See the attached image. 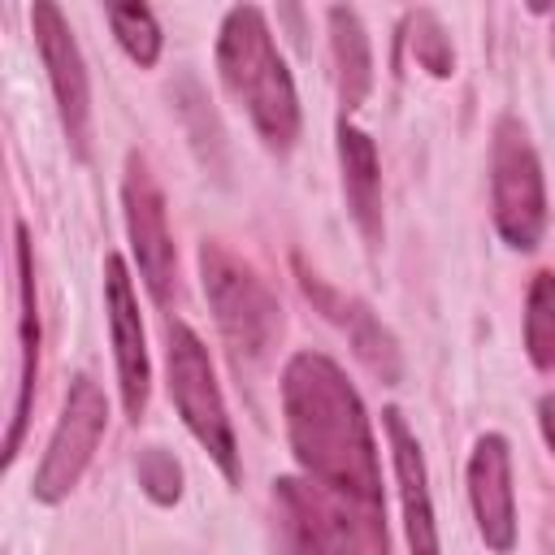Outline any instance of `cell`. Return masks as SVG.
<instances>
[{
  "label": "cell",
  "instance_id": "6da1fadb",
  "mask_svg": "<svg viewBox=\"0 0 555 555\" xmlns=\"http://www.w3.org/2000/svg\"><path fill=\"white\" fill-rule=\"evenodd\" d=\"M286 438L299 468L369 507H382V464L356 386L321 351H295L282 369Z\"/></svg>",
  "mask_w": 555,
  "mask_h": 555
},
{
  "label": "cell",
  "instance_id": "7a4b0ae2",
  "mask_svg": "<svg viewBox=\"0 0 555 555\" xmlns=\"http://www.w3.org/2000/svg\"><path fill=\"white\" fill-rule=\"evenodd\" d=\"M217 69L225 91L247 108L264 147L291 152L299 139V95L256 4H234L225 13L217 35Z\"/></svg>",
  "mask_w": 555,
  "mask_h": 555
},
{
  "label": "cell",
  "instance_id": "3957f363",
  "mask_svg": "<svg viewBox=\"0 0 555 555\" xmlns=\"http://www.w3.org/2000/svg\"><path fill=\"white\" fill-rule=\"evenodd\" d=\"M273 503L282 555H386L382 507L347 499L312 477H282Z\"/></svg>",
  "mask_w": 555,
  "mask_h": 555
},
{
  "label": "cell",
  "instance_id": "277c9868",
  "mask_svg": "<svg viewBox=\"0 0 555 555\" xmlns=\"http://www.w3.org/2000/svg\"><path fill=\"white\" fill-rule=\"evenodd\" d=\"M199 278H204V295L212 304L217 330L234 356V364H260L278 334H282V308L278 295L256 278L251 264H243L230 247H221L217 238L199 243Z\"/></svg>",
  "mask_w": 555,
  "mask_h": 555
},
{
  "label": "cell",
  "instance_id": "5b68a950",
  "mask_svg": "<svg viewBox=\"0 0 555 555\" xmlns=\"http://www.w3.org/2000/svg\"><path fill=\"white\" fill-rule=\"evenodd\" d=\"M165 347H169L165 360H169V395H173V408L186 421V429L195 434V442L212 455V464L234 486L243 477V464H238V442H234V425L225 416L221 386L212 377L208 347L199 343V334L186 321H165Z\"/></svg>",
  "mask_w": 555,
  "mask_h": 555
},
{
  "label": "cell",
  "instance_id": "8992f818",
  "mask_svg": "<svg viewBox=\"0 0 555 555\" xmlns=\"http://www.w3.org/2000/svg\"><path fill=\"white\" fill-rule=\"evenodd\" d=\"M490 199L503 243L516 251H533L546 230V182H542V160L516 117H499L494 126Z\"/></svg>",
  "mask_w": 555,
  "mask_h": 555
},
{
  "label": "cell",
  "instance_id": "52a82bcc",
  "mask_svg": "<svg viewBox=\"0 0 555 555\" xmlns=\"http://www.w3.org/2000/svg\"><path fill=\"white\" fill-rule=\"evenodd\" d=\"M104 425H108V403H104V390L91 382V377H74L69 390H65V403H61V416H56V429L48 438V451H43V464L35 473V499L39 503H61L87 473L100 438H104Z\"/></svg>",
  "mask_w": 555,
  "mask_h": 555
},
{
  "label": "cell",
  "instance_id": "ba28073f",
  "mask_svg": "<svg viewBox=\"0 0 555 555\" xmlns=\"http://www.w3.org/2000/svg\"><path fill=\"white\" fill-rule=\"evenodd\" d=\"M30 26H35L39 56L48 65V82H52V95H56V113H61L65 139H69L74 156L87 160L91 156V82H87V65H82L78 39H74L69 22L61 17V9L48 4V0H39L30 9Z\"/></svg>",
  "mask_w": 555,
  "mask_h": 555
},
{
  "label": "cell",
  "instance_id": "9c48e42d",
  "mask_svg": "<svg viewBox=\"0 0 555 555\" xmlns=\"http://www.w3.org/2000/svg\"><path fill=\"white\" fill-rule=\"evenodd\" d=\"M121 212H126V234H130L139 273L147 282L152 299L165 304L173 291V238H169V221H165V195L139 152L126 156Z\"/></svg>",
  "mask_w": 555,
  "mask_h": 555
},
{
  "label": "cell",
  "instance_id": "30bf717a",
  "mask_svg": "<svg viewBox=\"0 0 555 555\" xmlns=\"http://www.w3.org/2000/svg\"><path fill=\"white\" fill-rule=\"evenodd\" d=\"M104 308H108V334H113V356H117L121 408H126L130 421H139L143 408H147V390H152V364H147L139 299H134L130 269H126L121 256L104 260Z\"/></svg>",
  "mask_w": 555,
  "mask_h": 555
},
{
  "label": "cell",
  "instance_id": "8fae6325",
  "mask_svg": "<svg viewBox=\"0 0 555 555\" xmlns=\"http://www.w3.org/2000/svg\"><path fill=\"white\" fill-rule=\"evenodd\" d=\"M13 260H17V369H13V395H9L4 468L22 451L30 408H35V382H39V299H35V251H30L26 225L13 230Z\"/></svg>",
  "mask_w": 555,
  "mask_h": 555
},
{
  "label": "cell",
  "instance_id": "7c38bea8",
  "mask_svg": "<svg viewBox=\"0 0 555 555\" xmlns=\"http://www.w3.org/2000/svg\"><path fill=\"white\" fill-rule=\"evenodd\" d=\"M468 499H473V516L486 546L507 555L516 546V494H512V451L503 434H481L473 442Z\"/></svg>",
  "mask_w": 555,
  "mask_h": 555
},
{
  "label": "cell",
  "instance_id": "4fadbf2b",
  "mask_svg": "<svg viewBox=\"0 0 555 555\" xmlns=\"http://www.w3.org/2000/svg\"><path fill=\"white\" fill-rule=\"evenodd\" d=\"M295 269H299V286H304V295L330 317V321H338L343 330H347V338H351V347H356V356L369 364V373H377L386 386H395L399 382V373H403V364H399V343H395V334L369 312V304H360V299H347V295H338V291H330L317 273H308L299 260H295Z\"/></svg>",
  "mask_w": 555,
  "mask_h": 555
},
{
  "label": "cell",
  "instance_id": "5bb4252c",
  "mask_svg": "<svg viewBox=\"0 0 555 555\" xmlns=\"http://www.w3.org/2000/svg\"><path fill=\"white\" fill-rule=\"evenodd\" d=\"M382 421H386V434H390V455H395V477H399V503H403L408 546H412V555H442L421 442L412 438V429H408V421H403L399 408H386Z\"/></svg>",
  "mask_w": 555,
  "mask_h": 555
},
{
  "label": "cell",
  "instance_id": "9a60e30c",
  "mask_svg": "<svg viewBox=\"0 0 555 555\" xmlns=\"http://www.w3.org/2000/svg\"><path fill=\"white\" fill-rule=\"evenodd\" d=\"M338 165H343V191H347L351 221L360 225L364 243L377 247L382 243V169H377V147L347 117L338 121Z\"/></svg>",
  "mask_w": 555,
  "mask_h": 555
},
{
  "label": "cell",
  "instance_id": "2e32d148",
  "mask_svg": "<svg viewBox=\"0 0 555 555\" xmlns=\"http://www.w3.org/2000/svg\"><path fill=\"white\" fill-rule=\"evenodd\" d=\"M325 17H330L334 74H338V104H343V117H347L373 91V48H369V30H364L356 9L334 4Z\"/></svg>",
  "mask_w": 555,
  "mask_h": 555
},
{
  "label": "cell",
  "instance_id": "e0dca14e",
  "mask_svg": "<svg viewBox=\"0 0 555 555\" xmlns=\"http://www.w3.org/2000/svg\"><path fill=\"white\" fill-rule=\"evenodd\" d=\"M525 351L529 360L555 377V273L542 269L525 295Z\"/></svg>",
  "mask_w": 555,
  "mask_h": 555
},
{
  "label": "cell",
  "instance_id": "ac0fdd59",
  "mask_svg": "<svg viewBox=\"0 0 555 555\" xmlns=\"http://www.w3.org/2000/svg\"><path fill=\"white\" fill-rule=\"evenodd\" d=\"M108 26L134 65L147 69L160 61V26L147 4H108Z\"/></svg>",
  "mask_w": 555,
  "mask_h": 555
},
{
  "label": "cell",
  "instance_id": "d6986e66",
  "mask_svg": "<svg viewBox=\"0 0 555 555\" xmlns=\"http://www.w3.org/2000/svg\"><path fill=\"white\" fill-rule=\"evenodd\" d=\"M408 43H412V56L421 61V69H429L434 78H447L455 69V52H451V39L442 30V22L429 13V9H416L408 13Z\"/></svg>",
  "mask_w": 555,
  "mask_h": 555
},
{
  "label": "cell",
  "instance_id": "ffe728a7",
  "mask_svg": "<svg viewBox=\"0 0 555 555\" xmlns=\"http://www.w3.org/2000/svg\"><path fill=\"white\" fill-rule=\"evenodd\" d=\"M134 473H139V486H143V494H147L156 507H169V503H178V494H182V468H178V460H173L169 451H160V447H147V451L134 460Z\"/></svg>",
  "mask_w": 555,
  "mask_h": 555
},
{
  "label": "cell",
  "instance_id": "44dd1931",
  "mask_svg": "<svg viewBox=\"0 0 555 555\" xmlns=\"http://www.w3.org/2000/svg\"><path fill=\"white\" fill-rule=\"evenodd\" d=\"M538 425H542L546 447L555 451V395H542V403H538Z\"/></svg>",
  "mask_w": 555,
  "mask_h": 555
}]
</instances>
